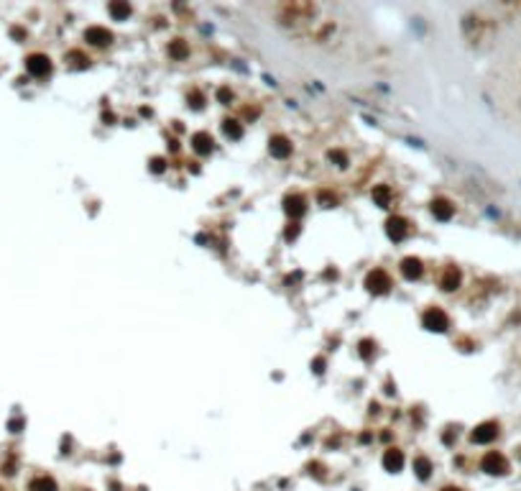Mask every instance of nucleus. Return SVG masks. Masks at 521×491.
<instances>
[{"label":"nucleus","mask_w":521,"mask_h":491,"mask_svg":"<svg viewBox=\"0 0 521 491\" xmlns=\"http://www.w3.org/2000/svg\"><path fill=\"white\" fill-rule=\"evenodd\" d=\"M33 491H54V484L41 478V481H33Z\"/></svg>","instance_id":"obj_1"}]
</instances>
